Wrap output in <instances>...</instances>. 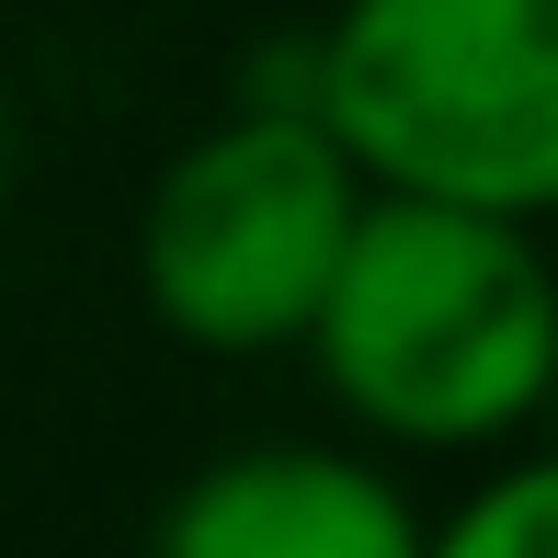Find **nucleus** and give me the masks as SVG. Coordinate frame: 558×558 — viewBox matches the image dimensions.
Wrapping results in <instances>:
<instances>
[{"label":"nucleus","mask_w":558,"mask_h":558,"mask_svg":"<svg viewBox=\"0 0 558 558\" xmlns=\"http://www.w3.org/2000/svg\"><path fill=\"white\" fill-rule=\"evenodd\" d=\"M547 445H558V388H547Z\"/></svg>","instance_id":"7"},{"label":"nucleus","mask_w":558,"mask_h":558,"mask_svg":"<svg viewBox=\"0 0 558 558\" xmlns=\"http://www.w3.org/2000/svg\"><path fill=\"white\" fill-rule=\"evenodd\" d=\"M296 353L376 445L422 456L513 445L547 422L558 388V251L524 217L365 194Z\"/></svg>","instance_id":"1"},{"label":"nucleus","mask_w":558,"mask_h":558,"mask_svg":"<svg viewBox=\"0 0 558 558\" xmlns=\"http://www.w3.org/2000/svg\"><path fill=\"white\" fill-rule=\"evenodd\" d=\"M12 171H23V125H12V92H0V206H12Z\"/></svg>","instance_id":"6"},{"label":"nucleus","mask_w":558,"mask_h":558,"mask_svg":"<svg viewBox=\"0 0 558 558\" xmlns=\"http://www.w3.org/2000/svg\"><path fill=\"white\" fill-rule=\"evenodd\" d=\"M308 114L376 194L468 217H558V0H342Z\"/></svg>","instance_id":"2"},{"label":"nucleus","mask_w":558,"mask_h":558,"mask_svg":"<svg viewBox=\"0 0 558 558\" xmlns=\"http://www.w3.org/2000/svg\"><path fill=\"white\" fill-rule=\"evenodd\" d=\"M365 171L308 104H240L160 160L137 206L148 319L194 353H296L365 217Z\"/></svg>","instance_id":"3"},{"label":"nucleus","mask_w":558,"mask_h":558,"mask_svg":"<svg viewBox=\"0 0 558 558\" xmlns=\"http://www.w3.org/2000/svg\"><path fill=\"white\" fill-rule=\"evenodd\" d=\"M547 228H558V217H547Z\"/></svg>","instance_id":"8"},{"label":"nucleus","mask_w":558,"mask_h":558,"mask_svg":"<svg viewBox=\"0 0 558 558\" xmlns=\"http://www.w3.org/2000/svg\"><path fill=\"white\" fill-rule=\"evenodd\" d=\"M148 558H422V501L342 445H228L160 501Z\"/></svg>","instance_id":"4"},{"label":"nucleus","mask_w":558,"mask_h":558,"mask_svg":"<svg viewBox=\"0 0 558 558\" xmlns=\"http://www.w3.org/2000/svg\"><path fill=\"white\" fill-rule=\"evenodd\" d=\"M422 558H558V445L490 468L445 524H422Z\"/></svg>","instance_id":"5"}]
</instances>
